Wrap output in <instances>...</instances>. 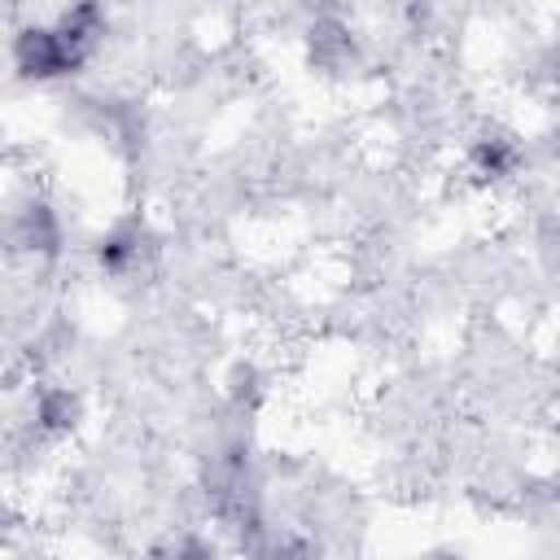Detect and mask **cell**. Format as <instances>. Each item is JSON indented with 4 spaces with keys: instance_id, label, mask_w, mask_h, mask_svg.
<instances>
[{
    "instance_id": "6da1fadb",
    "label": "cell",
    "mask_w": 560,
    "mask_h": 560,
    "mask_svg": "<svg viewBox=\"0 0 560 560\" xmlns=\"http://www.w3.org/2000/svg\"><path fill=\"white\" fill-rule=\"evenodd\" d=\"M13 70L31 83H48V79H66L79 70V61L70 57L66 39L57 35V26H22L13 35Z\"/></svg>"
},
{
    "instance_id": "7a4b0ae2",
    "label": "cell",
    "mask_w": 560,
    "mask_h": 560,
    "mask_svg": "<svg viewBox=\"0 0 560 560\" xmlns=\"http://www.w3.org/2000/svg\"><path fill=\"white\" fill-rule=\"evenodd\" d=\"M306 61L319 74H346L359 66V44L354 31L341 18H315L306 31Z\"/></svg>"
},
{
    "instance_id": "3957f363",
    "label": "cell",
    "mask_w": 560,
    "mask_h": 560,
    "mask_svg": "<svg viewBox=\"0 0 560 560\" xmlns=\"http://www.w3.org/2000/svg\"><path fill=\"white\" fill-rule=\"evenodd\" d=\"M9 241L18 249H31V254H57L61 249V223L52 214L48 201H22L13 210V223H9Z\"/></svg>"
},
{
    "instance_id": "277c9868",
    "label": "cell",
    "mask_w": 560,
    "mask_h": 560,
    "mask_svg": "<svg viewBox=\"0 0 560 560\" xmlns=\"http://www.w3.org/2000/svg\"><path fill=\"white\" fill-rule=\"evenodd\" d=\"M57 35L66 39L70 57L83 66V61L96 52V44L105 39V9H101V0H74V4L57 18Z\"/></svg>"
},
{
    "instance_id": "5b68a950",
    "label": "cell",
    "mask_w": 560,
    "mask_h": 560,
    "mask_svg": "<svg viewBox=\"0 0 560 560\" xmlns=\"http://www.w3.org/2000/svg\"><path fill=\"white\" fill-rule=\"evenodd\" d=\"M468 162H472V171H477L481 179H508V175H516V166H521V144H516L512 131L486 127V131L472 140Z\"/></svg>"
},
{
    "instance_id": "8992f818",
    "label": "cell",
    "mask_w": 560,
    "mask_h": 560,
    "mask_svg": "<svg viewBox=\"0 0 560 560\" xmlns=\"http://www.w3.org/2000/svg\"><path fill=\"white\" fill-rule=\"evenodd\" d=\"M144 254H149V232H144V223H136V219L118 223L109 236L96 241V262H101L109 276H127V271H136Z\"/></svg>"
},
{
    "instance_id": "52a82bcc",
    "label": "cell",
    "mask_w": 560,
    "mask_h": 560,
    "mask_svg": "<svg viewBox=\"0 0 560 560\" xmlns=\"http://www.w3.org/2000/svg\"><path fill=\"white\" fill-rule=\"evenodd\" d=\"M35 420H39L44 433H70V429L83 420V402H79V394H70L66 385H48V389H39V398H35Z\"/></svg>"
},
{
    "instance_id": "ba28073f",
    "label": "cell",
    "mask_w": 560,
    "mask_h": 560,
    "mask_svg": "<svg viewBox=\"0 0 560 560\" xmlns=\"http://www.w3.org/2000/svg\"><path fill=\"white\" fill-rule=\"evenodd\" d=\"M9 4H13V0H0V13H4V9H9Z\"/></svg>"
},
{
    "instance_id": "9c48e42d",
    "label": "cell",
    "mask_w": 560,
    "mask_h": 560,
    "mask_svg": "<svg viewBox=\"0 0 560 560\" xmlns=\"http://www.w3.org/2000/svg\"><path fill=\"white\" fill-rule=\"evenodd\" d=\"M0 534H4V516H0Z\"/></svg>"
}]
</instances>
